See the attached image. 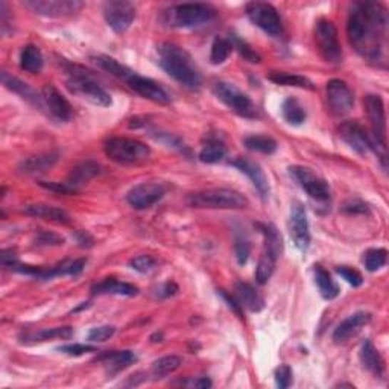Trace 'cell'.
I'll use <instances>...</instances> for the list:
<instances>
[{"instance_id":"33","label":"cell","mask_w":389,"mask_h":389,"mask_svg":"<svg viewBox=\"0 0 389 389\" xmlns=\"http://www.w3.org/2000/svg\"><path fill=\"white\" fill-rule=\"evenodd\" d=\"M313 272H315V281L318 284L319 294H321L323 299L328 301L335 300L339 295V286L336 284L333 279H331L328 271H326L321 265H315Z\"/></svg>"},{"instance_id":"15","label":"cell","mask_w":389,"mask_h":389,"mask_svg":"<svg viewBox=\"0 0 389 389\" xmlns=\"http://www.w3.org/2000/svg\"><path fill=\"white\" fill-rule=\"evenodd\" d=\"M339 137L344 140L353 151H356L361 155L368 154L370 151L375 152V145L373 137L367 133L362 125L356 120H347L341 123Z\"/></svg>"},{"instance_id":"32","label":"cell","mask_w":389,"mask_h":389,"mask_svg":"<svg viewBox=\"0 0 389 389\" xmlns=\"http://www.w3.org/2000/svg\"><path fill=\"white\" fill-rule=\"evenodd\" d=\"M73 336L72 327H52V328H41L38 331L23 335L21 342H44L51 339H71Z\"/></svg>"},{"instance_id":"1","label":"cell","mask_w":389,"mask_h":389,"mask_svg":"<svg viewBox=\"0 0 389 389\" xmlns=\"http://www.w3.org/2000/svg\"><path fill=\"white\" fill-rule=\"evenodd\" d=\"M388 9L379 2H356L350 8L347 33L350 44L362 58L386 64Z\"/></svg>"},{"instance_id":"21","label":"cell","mask_w":389,"mask_h":389,"mask_svg":"<svg viewBox=\"0 0 389 389\" xmlns=\"http://www.w3.org/2000/svg\"><path fill=\"white\" fill-rule=\"evenodd\" d=\"M41 95H43L46 110H48L55 119L63 120V122L71 120L72 105L71 102L61 95V91L58 88L53 87L52 84H48L44 85Z\"/></svg>"},{"instance_id":"16","label":"cell","mask_w":389,"mask_h":389,"mask_svg":"<svg viewBox=\"0 0 389 389\" xmlns=\"http://www.w3.org/2000/svg\"><path fill=\"white\" fill-rule=\"evenodd\" d=\"M104 17L114 32L123 33L133 25L135 6L130 2H122V0H111L104 5Z\"/></svg>"},{"instance_id":"5","label":"cell","mask_w":389,"mask_h":389,"mask_svg":"<svg viewBox=\"0 0 389 389\" xmlns=\"http://www.w3.org/2000/svg\"><path fill=\"white\" fill-rule=\"evenodd\" d=\"M187 204L193 209L213 210H240L248 207V199L242 193L233 189H207L190 193Z\"/></svg>"},{"instance_id":"29","label":"cell","mask_w":389,"mask_h":389,"mask_svg":"<svg viewBox=\"0 0 389 389\" xmlns=\"http://www.w3.org/2000/svg\"><path fill=\"white\" fill-rule=\"evenodd\" d=\"M234 289H236V299L239 300L240 304H242V307L248 308L249 312H260L261 308L265 307V300H263V296L251 284L237 281Z\"/></svg>"},{"instance_id":"27","label":"cell","mask_w":389,"mask_h":389,"mask_svg":"<svg viewBox=\"0 0 389 389\" xmlns=\"http://www.w3.org/2000/svg\"><path fill=\"white\" fill-rule=\"evenodd\" d=\"M23 212L29 216L38 217V219L51 221L55 224H71V216L67 214V212H64L63 209H58V207H53V205L29 204V205H25Z\"/></svg>"},{"instance_id":"9","label":"cell","mask_w":389,"mask_h":389,"mask_svg":"<svg viewBox=\"0 0 389 389\" xmlns=\"http://www.w3.org/2000/svg\"><path fill=\"white\" fill-rule=\"evenodd\" d=\"M365 110H367L368 119L371 123L373 131V140L375 145V154L379 157L383 167L386 169V114H385V105L380 96L368 95L363 100Z\"/></svg>"},{"instance_id":"40","label":"cell","mask_w":389,"mask_h":389,"mask_svg":"<svg viewBox=\"0 0 389 389\" xmlns=\"http://www.w3.org/2000/svg\"><path fill=\"white\" fill-rule=\"evenodd\" d=\"M386 260H388V251L385 248H373L363 254L365 268H367L370 272H375L380 268H383L386 265Z\"/></svg>"},{"instance_id":"51","label":"cell","mask_w":389,"mask_h":389,"mask_svg":"<svg viewBox=\"0 0 389 389\" xmlns=\"http://www.w3.org/2000/svg\"><path fill=\"white\" fill-rule=\"evenodd\" d=\"M37 242H38V245H63L64 239L60 237V236H56V234L44 232V233L40 234V237L37 239Z\"/></svg>"},{"instance_id":"11","label":"cell","mask_w":389,"mask_h":389,"mask_svg":"<svg viewBox=\"0 0 389 389\" xmlns=\"http://www.w3.org/2000/svg\"><path fill=\"white\" fill-rule=\"evenodd\" d=\"M315 41L318 51L327 63L339 64L342 61V46L339 43L338 29L333 21L319 19L315 25Z\"/></svg>"},{"instance_id":"7","label":"cell","mask_w":389,"mask_h":389,"mask_svg":"<svg viewBox=\"0 0 389 389\" xmlns=\"http://www.w3.org/2000/svg\"><path fill=\"white\" fill-rule=\"evenodd\" d=\"M257 227L260 228L263 237H265V244H263L261 256L257 263L256 280L259 284H265L272 277L274 271H276L277 259L281 254V249H283V242H281L280 233L274 225L259 224Z\"/></svg>"},{"instance_id":"43","label":"cell","mask_w":389,"mask_h":389,"mask_svg":"<svg viewBox=\"0 0 389 389\" xmlns=\"http://www.w3.org/2000/svg\"><path fill=\"white\" fill-rule=\"evenodd\" d=\"M130 266L140 272V274H150L152 272L155 268H157V260L152 257V256H146V254H142V256H137L134 257L131 261H130Z\"/></svg>"},{"instance_id":"42","label":"cell","mask_w":389,"mask_h":389,"mask_svg":"<svg viewBox=\"0 0 389 389\" xmlns=\"http://www.w3.org/2000/svg\"><path fill=\"white\" fill-rule=\"evenodd\" d=\"M234 254L237 259L239 265H247V261L251 254V245L249 240L245 234H236L234 237Z\"/></svg>"},{"instance_id":"34","label":"cell","mask_w":389,"mask_h":389,"mask_svg":"<svg viewBox=\"0 0 389 389\" xmlns=\"http://www.w3.org/2000/svg\"><path fill=\"white\" fill-rule=\"evenodd\" d=\"M268 79L271 83L283 85V87H296V88H307V90H313V83L311 79L303 76V75H296V73H288V72H271L268 75Z\"/></svg>"},{"instance_id":"17","label":"cell","mask_w":389,"mask_h":389,"mask_svg":"<svg viewBox=\"0 0 389 389\" xmlns=\"http://www.w3.org/2000/svg\"><path fill=\"white\" fill-rule=\"evenodd\" d=\"M327 102L335 116H346L354 107V96L348 84L342 79H331L327 84Z\"/></svg>"},{"instance_id":"3","label":"cell","mask_w":389,"mask_h":389,"mask_svg":"<svg viewBox=\"0 0 389 389\" xmlns=\"http://www.w3.org/2000/svg\"><path fill=\"white\" fill-rule=\"evenodd\" d=\"M158 64L175 81L190 90L202 85V76L190 53L175 43H162L157 48Z\"/></svg>"},{"instance_id":"4","label":"cell","mask_w":389,"mask_h":389,"mask_svg":"<svg viewBox=\"0 0 389 389\" xmlns=\"http://www.w3.org/2000/svg\"><path fill=\"white\" fill-rule=\"evenodd\" d=\"M66 71L68 73V78L66 81L67 90L72 95L81 98L90 104L98 107H110L111 105V96L108 91L102 87L95 76L90 72L84 71L81 66H75L68 63Z\"/></svg>"},{"instance_id":"39","label":"cell","mask_w":389,"mask_h":389,"mask_svg":"<svg viewBox=\"0 0 389 389\" xmlns=\"http://www.w3.org/2000/svg\"><path fill=\"white\" fill-rule=\"evenodd\" d=\"M233 52V44L230 38L225 37H214L212 43V51H210V61L214 66H219L228 60V56Z\"/></svg>"},{"instance_id":"48","label":"cell","mask_w":389,"mask_h":389,"mask_svg":"<svg viewBox=\"0 0 389 389\" xmlns=\"http://www.w3.org/2000/svg\"><path fill=\"white\" fill-rule=\"evenodd\" d=\"M217 294H219L221 296H222V299H224V301L228 304V307H230L232 308V311L240 318V319H244V307H242V304H240L239 303V300L236 299V296H232L230 294H227L225 291H217Z\"/></svg>"},{"instance_id":"20","label":"cell","mask_w":389,"mask_h":389,"mask_svg":"<svg viewBox=\"0 0 389 389\" xmlns=\"http://www.w3.org/2000/svg\"><path fill=\"white\" fill-rule=\"evenodd\" d=\"M230 165L236 169H239L240 172L245 174L251 182H253V186L257 189V192L260 193L261 198H268L269 197V192H271V187H269V182H268V178L265 175V170L261 169V166L256 162H253V160L249 158H244V157H237L234 158L233 162H230Z\"/></svg>"},{"instance_id":"41","label":"cell","mask_w":389,"mask_h":389,"mask_svg":"<svg viewBox=\"0 0 389 389\" xmlns=\"http://www.w3.org/2000/svg\"><path fill=\"white\" fill-rule=\"evenodd\" d=\"M230 41L233 44V49H236L244 60L253 63V64H259L261 61L260 55L253 48H251V46L245 40L239 38V36H234V33H233V36L230 37Z\"/></svg>"},{"instance_id":"31","label":"cell","mask_w":389,"mask_h":389,"mask_svg":"<svg viewBox=\"0 0 389 389\" xmlns=\"http://www.w3.org/2000/svg\"><path fill=\"white\" fill-rule=\"evenodd\" d=\"M44 58L41 51L33 44H28L20 52V67L21 71L29 73H40L43 71Z\"/></svg>"},{"instance_id":"53","label":"cell","mask_w":389,"mask_h":389,"mask_svg":"<svg viewBox=\"0 0 389 389\" xmlns=\"http://www.w3.org/2000/svg\"><path fill=\"white\" fill-rule=\"evenodd\" d=\"M192 386H194V388H210L212 380L209 379V377H199V379L192 382Z\"/></svg>"},{"instance_id":"8","label":"cell","mask_w":389,"mask_h":389,"mask_svg":"<svg viewBox=\"0 0 389 389\" xmlns=\"http://www.w3.org/2000/svg\"><path fill=\"white\" fill-rule=\"evenodd\" d=\"M105 155L118 165H139L151 155V147L143 142L127 139V137H111L104 143Z\"/></svg>"},{"instance_id":"22","label":"cell","mask_w":389,"mask_h":389,"mask_svg":"<svg viewBox=\"0 0 389 389\" xmlns=\"http://www.w3.org/2000/svg\"><path fill=\"white\" fill-rule=\"evenodd\" d=\"M371 313L368 312H356L346 318L333 331V341L336 344H344V342L350 341L353 336H356L359 331L370 324Z\"/></svg>"},{"instance_id":"10","label":"cell","mask_w":389,"mask_h":389,"mask_svg":"<svg viewBox=\"0 0 389 389\" xmlns=\"http://www.w3.org/2000/svg\"><path fill=\"white\" fill-rule=\"evenodd\" d=\"M213 90L214 95L219 98V100H222L232 111L239 114L240 118L256 119L259 116V111L254 102L251 100V98L245 95L244 91H240L236 85L221 81L214 84Z\"/></svg>"},{"instance_id":"35","label":"cell","mask_w":389,"mask_h":389,"mask_svg":"<svg viewBox=\"0 0 389 389\" xmlns=\"http://www.w3.org/2000/svg\"><path fill=\"white\" fill-rule=\"evenodd\" d=\"M281 114L283 119L294 127H299L306 120V110L301 107V104L296 98H288L281 105Z\"/></svg>"},{"instance_id":"46","label":"cell","mask_w":389,"mask_h":389,"mask_svg":"<svg viewBox=\"0 0 389 389\" xmlns=\"http://www.w3.org/2000/svg\"><path fill=\"white\" fill-rule=\"evenodd\" d=\"M58 351L67 354V356L79 358V356H83V354H85V353H95V351H98V347L90 346V344H68V346L60 347Z\"/></svg>"},{"instance_id":"49","label":"cell","mask_w":389,"mask_h":389,"mask_svg":"<svg viewBox=\"0 0 389 389\" xmlns=\"http://www.w3.org/2000/svg\"><path fill=\"white\" fill-rule=\"evenodd\" d=\"M342 210L347 212V213H368L370 212L368 205L365 204L363 201H361V199H348L344 204Z\"/></svg>"},{"instance_id":"2","label":"cell","mask_w":389,"mask_h":389,"mask_svg":"<svg viewBox=\"0 0 389 389\" xmlns=\"http://www.w3.org/2000/svg\"><path fill=\"white\" fill-rule=\"evenodd\" d=\"M93 60L100 68H104V71L108 72L110 75L120 79V81H123L142 98L150 99V100L155 102V104H162V105H167V104H170V100H172L167 91L157 81H154V79L139 75L137 72H134L133 68H130L128 66L120 64L118 60L111 58V56L96 55V56H93Z\"/></svg>"},{"instance_id":"26","label":"cell","mask_w":389,"mask_h":389,"mask_svg":"<svg viewBox=\"0 0 389 389\" xmlns=\"http://www.w3.org/2000/svg\"><path fill=\"white\" fill-rule=\"evenodd\" d=\"M359 358L361 362L365 368H367L373 375L375 377H382L385 375V361L380 356L379 350L374 347L373 342L370 339H367L362 344L361 351H359Z\"/></svg>"},{"instance_id":"18","label":"cell","mask_w":389,"mask_h":389,"mask_svg":"<svg viewBox=\"0 0 389 389\" xmlns=\"http://www.w3.org/2000/svg\"><path fill=\"white\" fill-rule=\"evenodd\" d=\"M165 193L166 187L160 182H142L128 192L127 201L135 210H146L162 199Z\"/></svg>"},{"instance_id":"50","label":"cell","mask_w":389,"mask_h":389,"mask_svg":"<svg viewBox=\"0 0 389 389\" xmlns=\"http://www.w3.org/2000/svg\"><path fill=\"white\" fill-rule=\"evenodd\" d=\"M177 294H178V286L174 281H167L160 286V288L155 291V296H158V299H169V296H174Z\"/></svg>"},{"instance_id":"14","label":"cell","mask_w":389,"mask_h":389,"mask_svg":"<svg viewBox=\"0 0 389 389\" xmlns=\"http://www.w3.org/2000/svg\"><path fill=\"white\" fill-rule=\"evenodd\" d=\"M23 5L44 17H67L84 8V4L78 0H26Z\"/></svg>"},{"instance_id":"36","label":"cell","mask_w":389,"mask_h":389,"mask_svg":"<svg viewBox=\"0 0 389 389\" xmlns=\"http://www.w3.org/2000/svg\"><path fill=\"white\" fill-rule=\"evenodd\" d=\"M225 155H227L225 145L217 139H209L207 143L202 146V150L199 152V160L202 163L214 165V163H219L221 160H224Z\"/></svg>"},{"instance_id":"28","label":"cell","mask_w":389,"mask_h":389,"mask_svg":"<svg viewBox=\"0 0 389 389\" xmlns=\"http://www.w3.org/2000/svg\"><path fill=\"white\" fill-rule=\"evenodd\" d=\"M99 172H100V166L98 163L84 162L81 165H78L75 169H72V172L71 175H68L66 185L72 190V193H75L79 190V187H83L90 180H93L96 175H99Z\"/></svg>"},{"instance_id":"25","label":"cell","mask_w":389,"mask_h":389,"mask_svg":"<svg viewBox=\"0 0 389 389\" xmlns=\"http://www.w3.org/2000/svg\"><path fill=\"white\" fill-rule=\"evenodd\" d=\"M91 295H122L134 296L139 294V288L131 283L119 281L116 279H105L91 286Z\"/></svg>"},{"instance_id":"6","label":"cell","mask_w":389,"mask_h":389,"mask_svg":"<svg viewBox=\"0 0 389 389\" xmlns=\"http://www.w3.org/2000/svg\"><path fill=\"white\" fill-rule=\"evenodd\" d=\"M216 17V9L209 4H181L163 11V23L170 28H197Z\"/></svg>"},{"instance_id":"19","label":"cell","mask_w":389,"mask_h":389,"mask_svg":"<svg viewBox=\"0 0 389 389\" xmlns=\"http://www.w3.org/2000/svg\"><path fill=\"white\" fill-rule=\"evenodd\" d=\"M289 233L295 247L306 253L308 247H311V227H308L307 213L301 202L292 204L289 217Z\"/></svg>"},{"instance_id":"13","label":"cell","mask_w":389,"mask_h":389,"mask_svg":"<svg viewBox=\"0 0 389 389\" xmlns=\"http://www.w3.org/2000/svg\"><path fill=\"white\" fill-rule=\"evenodd\" d=\"M247 16L257 28L271 37H280L283 33V21L279 11L266 2H249Z\"/></svg>"},{"instance_id":"24","label":"cell","mask_w":389,"mask_h":389,"mask_svg":"<svg viewBox=\"0 0 389 389\" xmlns=\"http://www.w3.org/2000/svg\"><path fill=\"white\" fill-rule=\"evenodd\" d=\"M98 362L104 363L105 371L110 375L118 374L123 370H127L131 367L133 363L137 362L135 353L131 350H122V351H105L98 356Z\"/></svg>"},{"instance_id":"45","label":"cell","mask_w":389,"mask_h":389,"mask_svg":"<svg viewBox=\"0 0 389 389\" xmlns=\"http://www.w3.org/2000/svg\"><path fill=\"white\" fill-rule=\"evenodd\" d=\"M336 272L339 274V276L344 279L348 284H351L353 288H359V286L363 283V279L361 276V272L356 271L354 268H350V266H338L336 268Z\"/></svg>"},{"instance_id":"52","label":"cell","mask_w":389,"mask_h":389,"mask_svg":"<svg viewBox=\"0 0 389 389\" xmlns=\"http://www.w3.org/2000/svg\"><path fill=\"white\" fill-rule=\"evenodd\" d=\"M75 237L78 240L79 247H83V248H90V247H93V244H95L93 237H91L87 232H78Z\"/></svg>"},{"instance_id":"12","label":"cell","mask_w":389,"mask_h":389,"mask_svg":"<svg viewBox=\"0 0 389 389\" xmlns=\"http://www.w3.org/2000/svg\"><path fill=\"white\" fill-rule=\"evenodd\" d=\"M289 174L296 181V185H299L312 199L318 202L330 201L331 190L328 182L323 177H319L313 169L304 166H291Z\"/></svg>"},{"instance_id":"38","label":"cell","mask_w":389,"mask_h":389,"mask_svg":"<svg viewBox=\"0 0 389 389\" xmlns=\"http://www.w3.org/2000/svg\"><path fill=\"white\" fill-rule=\"evenodd\" d=\"M249 151L271 155L277 151V142L268 135H249L244 140Z\"/></svg>"},{"instance_id":"44","label":"cell","mask_w":389,"mask_h":389,"mask_svg":"<svg viewBox=\"0 0 389 389\" xmlns=\"http://www.w3.org/2000/svg\"><path fill=\"white\" fill-rule=\"evenodd\" d=\"M114 333H116V327L114 326H99V327H95L88 331L87 339L90 342H105Z\"/></svg>"},{"instance_id":"23","label":"cell","mask_w":389,"mask_h":389,"mask_svg":"<svg viewBox=\"0 0 389 389\" xmlns=\"http://www.w3.org/2000/svg\"><path fill=\"white\" fill-rule=\"evenodd\" d=\"M2 84L13 91V93L19 95L23 100H26L28 104H31L32 107L38 108L40 111H44L46 110V105H44V100H43V95H38L36 90H33L29 84L23 83L21 79L9 75L8 72H2Z\"/></svg>"},{"instance_id":"30","label":"cell","mask_w":389,"mask_h":389,"mask_svg":"<svg viewBox=\"0 0 389 389\" xmlns=\"http://www.w3.org/2000/svg\"><path fill=\"white\" fill-rule=\"evenodd\" d=\"M58 160V154H43L37 157H31L23 160V162L19 165V170H21L23 174H41L49 170Z\"/></svg>"},{"instance_id":"47","label":"cell","mask_w":389,"mask_h":389,"mask_svg":"<svg viewBox=\"0 0 389 389\" xmlns=\"http://www.w3.org/2000/svg\"><path fill=\"white\" fill-rule=\"evenodd\" d=\"M294 380V374L289 365H280V367L276 370V383L279 388L286 389L292 385Z\"/></svg>"},{"instance_id":"37","label":"cell","mask_w":389,"mask_h":389,"mask_svg":"<svg viewBox=\"0 0 389 389\" xmlns=\"http://www.w3.org/2000/svg\"><path fill=\"white\" fill-rule=\"evenodd\" d=\"M181 367V358L165 356L155 361L151 367V375L154 379H165L169 374L175 373Z\"/></svg>"}]
</instances>
